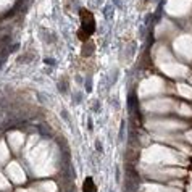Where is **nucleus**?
Listing matches in <instances>:
<instances>
[{"label": "nucleus", "mask_w": 192, "mask_h": 192, "mask_svg": "<svg viewBox=\"0 0 192 192\" xmlns=\"http://www.w3.org/2000/svg\"><path fill=\"white\" fill-rule=\"evenodd\" d=\"M81 23H82V27H81V35H84V37H89V35L94 32V18H92V15L89 11L86 10H81Z\"/></svg>", "instance_id": "f257e3e1"}, {"label": "nucleus", "mask_w": 192, "mask_h": 192, "mask_svg": "<svg viewBox=\"0 0 192 192\" xmlns=\"http://www.w3.org/2000/svg\"><path fill=\"white\" fill-rule=\"evenodd\" d=\"M84 192H95V186H94V181L87 177L86 182H84Z\"/></svg>", "instance_id": "f03ea898"}]
</instances>
